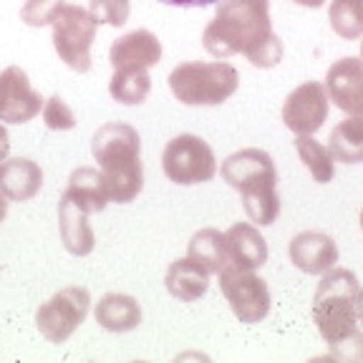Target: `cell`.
I'll list each match as a JSON object with an SVG mask.
<instances>
[{
    "instance_id": "obj_1",
    "label": "cell",
    "mask_w": 363,
    "mask_h": 363,
    "mask_svg": "<svg viewBox=\"0 0 363 363\" xmlns=\"http://www.w3.org/2000/svg\"><path fill=\"white\" fill-rule=\"evenodd\" d=\"M358 278L346 267H330L323 272L313 295V323L340 361H356L363 356V330L358 328L356 295Z\"/></svg>"
},
{
    "instance_id": "obj_2",
    "label": "cell",
    "mask_w": 363,
    "mask_h": 363,
    "mask_svg": "<svg viewBox=\"0 0 363 363\" xmlns=\"http://www.w3.org/2000/svg\"><path fill=\"white\" fill-rule=\"evenodd\" d=\"M91 154L101 167L108 202H134L144 187L139 131L124 121H108L91 139Z\"/></svg>"
},
{
    "instance_id": "obj_3",
    "label": "cell",
    "mask_w": 363,
    "mask_h": 363,
    "mask_svg": "<svg viewBox=\"0 0 363 363\" xmlns=\"http://www.w3.org/2000/svg\"><path fill=\"white\" fill-rule=\"evenodd\" d=\"M272 35L270 0H220L217 16L202 33L204 51L215 58L255 53Z\"/></svg>"
},
{
    "instance_id": "obj_4",
    "label": "cell",
    "mask_w": 363,
    "mask_h": 363,
    "mask_svg": "<svg viewBox=\"0 0 363 363\" xmlns=\"http://www.w3.org/2000/svg\"><path fill=\"white\" fill-rule=\"evenodd\" d=\"M222 179L242 197V210L255 225H272L280 215L278 169L262 149H240L222 162Z\"/></svg>"
},
{
    "instance_id": "obj_5",
    "label": "cell",
    "mask_w": 363,
    "mask_h": 363,
    "mask_svg": "<svg viewBox=\"0 0 363 363\" xmlns=\"http://www.w3.org/2000/svg\"><path fill=\"white\" fill-rule=\"evenodd\" d=\"M240 86V74L225 61H184L169 74V89L187 106H217Z\"/></svg>"
},
{
    "instance_id": "obj_6",
    "label": "cell",
    "mask_w": 363,
    "mask_h": 363,
    "mask_svg": "<svg viewBox=\"0 0 363 363\" xmlns=\"http://www.w3.org/2000/svg\"><path fill=\"white\" fill-rule=\"evenodd\" d=\"M96 40V21L89 8L63 6L53 21V48L68 68L79 74L91 71V45Z\"/></svg>"
},
{
    "instance_id": "obj_7",
    "label": "cell",
    "mask_w": 363,
    "mask_h": 363,
    "mask_svg": "<svg viewBox=\"0 0 363 363\" xmlns=\"http://www.w3.org/2000/svg\"><path fill=\"white\" fill-rule=\"evenodd\" d=\"M162 169L174 184H202L217 174V159L210 144L194 134H179L162 152Z\"/></svg>"
},
{
    "instance_id": "obj_8",
    "label": "cell",
    "mask_w": 363,
    "mask_h": 363,
    "mask_svg": "<svg viewBox=\"0 0 363 363\" xmlns=\"http://www.w3.org/2000/svg\"><path fill=\"white\" fill-rule=\"evenodd\" d=\"M91 295L81 285H71L53 295L51 301L40 303L35 311V325L48 343H66L89 315Z\"/></svg>"
},
{
    "instance_id": "obj_9",
    "label": "cell",
    "mask_w": 363,
    "mask_h": 363,
    "mask_svg": "<svg viewBox=\"0 0 363 363\" xmlns=\"http://www.w3.org/2000/svg\"><path fill=\"white\" fill-rule=\"evenodd\" d=\"M220 290L227 298L238 320L252 325L260 323L270 313V290L262 278H257L255 270H242V267L225 265L220 272Z\"/></svg>"
},
{
    "instance_id": "obj_10",
    "label": "cell",
    "mask_w": 363,
    "mask_h": 363,
    "mask_svg": "<svg viewBox=\"0 0 363 363\" xmlns=\"http://www.w3.org/2000/svg\"><path fill=\"white\" fill-rule=\"evenodd\" d=\"M330 99L320 81H303L283 104V124L295 136H313L328 119Z\"/></svg>"
},
{
    "instance_id": "obj_11",
    "label": "cell",
    "mask_w": 363,
    "mask_h": 363,
    "mask_svg": "<svg viewBox=\"0 0 363 363\" xmlns=\"http://www.w3.org/2000/svg\"><path fill=\"white\" fill-rule=\"evenodd\" d=\"M43 104L21 66H8L0 74V124H26L43 111Z\"/></svg>"
},
{
    "instance_id": "obj_12",
    "label": "cell",
    "mask_w": 363,
    "mask_h": 363,
    "mask_svg": "<svg viewBox=\"0 0 363 363\" xmlns=\"http://www.w3.org/2000/svg\"><path fill=\"white\" fill-rule=\"evenodd\" d=\"M325 91L330 104L351 116H363V61L346 56L335 61L325 74Z\"/></svg>"
},
{
    "instance_id": "obj_13",
    "label": "cell",
    "mask_w": 363,
    "mask_h": 363,
    "mask_svg": "<svg viewBox=\"0 0 363 363\" xmlns=\"http://www.w3.org/2000/svg\"><path fill=\"white\" fill-rule=\"evenodd\" d=\"M113 71H134V68H152L162 61V40L152 30H131L111 43L108 51Z\"/></svg>"
},
{
    "instance_id": "obj_14",
    "label": "cell",
    "mask_w": 363,
    "mask_h": 363,
    "mask_svg": "<svg viewBox=\"0 0 363 363\" xmlns=\"http://www.w3.org/2000/svg\"><path fill=\"white\" fill-rule=\"evenodd\" d=\"M290 260L306 275H323L338 262V245L330 235L308 230L290 240Z\"/></svg>"
},
{
    "instance_id": "obj_15",
    "label": "cell",
    "mask_w": 363,
    "mask_h": 363,
    "mask_svg": "<svg viewBox=\"0 0 363 363\" xmlns=\"http://www.w3.org/2000/svg\"><path fill=\"white\" fill-rule=\"evenodd\" d=\"M227 265L257 270L267 262V242L262 233L250 222H238L225 233Z\"/></svg>"
},
{
    "instance_id": "obj_16",
    "label": "cell",
    "mask_w": 363,
    "mask_h": 363,
    "mask_svg": "<svg viewBox=\"0 0 363 363\" xmlns=\"http://www.w3.org/2000/svg\"><path fill=\"white\" fill-rule=\"evenodd\" d=\"M43 187V169L33 159L16 157L0 162V192L11 202H28Z\"/></svg>"
},
{
    "instance_id": "obj_17",
    "label": "cell",
    "mask_w": 363,
    "mask_h": 363,
    "mask_svg": "<svg viewBox=\"0 0 363 363\" xmlns=\"http://www.w3.org/2000/svg\"><path fill=\"white\" fill-rule=\"evenodd\" d=\"M58 233H61L63 247L76 257H86L96 245L86 212H81L66 194H61L58 199Z\"/></svg>"
},
{
    "instance_id": "obj_18",
    "label": "cell",
    "mask_w": 363,
    "mask_h": 363,
    "mask_svg": "<svg viewBox=\"0 0 363 363\" xmlns=\"http://www.w3.org/2000/svg\"><path fill=\"white\" fill-rule=\"evenodd\" d=\"M63 194H66L81 212H86V215L104 212L108 204V194H106V187H104L101 169H94V167H79V169L71 172L68 187Z\"/></svg>"
},
{
    "instance_id": "obj_19",
    "label": "cell",
    "mask_w": 363,
    "mask_h": 363,
    "mask_svg": "<svg viewBox=\"0 0 363 363\" xmlns=\"http://www.w3.org/2000/svg\"><path fill=\"white\" fill-rule=\"evenodd\" d=\"M96 323L108 333H129L142 323V308L136 298L124 293H106L96 303Z\"/></svg>"
},
{
    "instance_id": "obj_20",
    "label": "cell",
    "mask_w": 363,
    "mask_h": 363,
    "mask_svg": "<svg viewBox=\"0 0 363 363\" xmlns=\"http://www.w3.org/2000/svg\"><path fill=\"white\" fill-rule=\"evenodd\" d=\"M164 285L169 295H174L182 303H194L199 301L207 288H210V270L194 262L192 257L184 260H174L164 275Z\"/></svg>"
},
{
    "instance_id": "obj_21",
    "label": "cell",
    "mask_w": 363,
    "mask_h": 363,
    "mask_svg": "<svg viewBox=\"0 0 363 363\" xmlns=\"http://www.w3.org/2000/svg\"><path fill=\"white\" fill-rule=\"evenodd\" d=\"M328 149L335 162L361 164L363 162V116H351L330 131Z\"/></svg>"
},
{
    "instance_id": "obj_22",
    "label": "cell",
    "mask_w": 363,
    "mask_h": 363,
    "mask_svg": "<svg viewBox=\"0 0 363 363\" xmlns=\"http://www.w3.org/2000/svg\"><path fill=\"white\" fill-rule=\"evenodd\" d=\"M187 257H192L194 262H199L210 272H220L227 265L225 235L220 230H215V227H204V230L194 233L192 240H189Z\"/></svg>"
},
{
    "instance_id": "obj_23",
    "label": "cell",
    "mask_w": 363,
    "mask_h": 363,
    "mask_svg": "<svg viewBox=\"0 0 363 363\" xmlns=\"http://www.w3.org/2000/svg\"><path fill=\"white\" fill-rule=\"evenodd\" d=\"M149 91H152V79H149L147 68H134V71H113L108 81V94L113 101L136 106V104L147 101Z\"/></svg>"
},
{
    "instance_id": "obj_24",
    "label": "cell",
    "mask_w": 363,
    "mask_h": 363,
    "mask_svg": "<svg viewBox=\"0 0 363 363\" xmlns=\"http://www.w3.org/2000/svg\"><path fill=\"white\" fill-rule=\"evenodd\" d=\"M295 149H298V157L308 167V172L313 174V179L320 182V184H328L335 174V159L330 154L328 147L313 139V136H295Z\"/></svg>"
},
{
    "instance_id": "obj_25",
    "label": "cell",
    "mask_w": 363,
    "mask_h": 363,
    "mask_svg": "<svg viewBox=\"0 0 363 363\" xmlns=\"http://www.w3.org/2000/svg\"><path fill=\"white\" fill-rule=\"evenodd\" d=\"M328 21L335 35L356 40L363 35V0H330Z\"/></svg>"
},
{
    "instance_id": "obj_26",
    "label": "cell",
    "mask_w": 363,
    "mask_h": 363,
    "mask_svg": "<svg viewBox=\"0 0 363 363\" xmlns=\"http://www.w3.org/2000/svg\"><path fill=\"white\" fill-rule=\"evenodd\" d=\"M66 0H26L21 8V21L30 28L53 26L56 16L63 11Z\"/></svg>"
},
{
    "instance_id": "obj_27",
    "label": "cell",
    "mask_w": 363,
    "mask_h": 363,
    "mask_svg": "<svg viewBox=\"0 0 363 363\" xmlns=\"http://www.w3.org/2000/svg\"><path fill=\"white\" fill-rule=\"evenodd\" d=\"M91 18L96 21V26H113L121 28L129 21L131 3L129 0H91L89 3Z\"/></svg>"
},
{
    "instance_id": "obj_28",
    "label": "cell",
    "mask_w": 363,
    "mask_h": 363,
    "mask_svg": "<svg viewBox=\"0 0 363 363\" xmlns=\"http://www.w3.org/2000/svg\"><path fill=\"white\" fill-rule=\"evenodd\" d=\"M43 121L53 131H68L76 126V116L61 96H51L43 104Z\"/></svg>"
},
{
    "instance_id": "obj_29",
    "label": "cell",
    "mask_w": 363,
    "mask_h": 363,
    "mask_svg": "<svg viewBox=\"0 0 363 363\" xmlns=\"http://www.w3.org/2000/svg\"><path fill=\"white\" fill-rule=\"evenodd\" d=\"M280 58H283V40L272 33L255 53H250L247 61L255 68H272V66H278Z\"/></svg>"
},
{
    "instance_id": "obj_30",
    "label": "cell",
    "mask_w": 363,
    "mask_h": 363,
    "mask_svg": "<svg viewBox=\"0 0 363 363\" xmlns=\"http://www.w3.org/2000/svg\"><path fill=\"white\" fill-rule=\"evenodd\" d=\"M159 3L174 8H207V6H217L220 0H159Z\"/></svg>"
},
{
    "instance_id": "obj_31",
    "label": "cell",
    "mask_w": 363,
    "mask_h": 363,
    "mask_svg": "<svg viewBox=\"0 0 363 363\" xmlns=\"http://www.w3.org/2000/svg\"><path fill=\"white\" fill-rule=\"evenodd\" d=\"M8 154H11V136H8V129L0 124V162H6Z\"/></svg>"
},
{
    "instance_id": "obj_32",
    "label": "cell",
    "mask_w": 363,
    "mask_h": 363,
    "mask_svg": "<svg viewBox=\"0 0 363 363\" xmlns=\"http://www.w3.org/2000/svg\"><path fill=\"white\" fill-rule=\"evenodd\" d=\"M356 315H358V323H363V288H358L356 295Z\"/></svg>"
},
{
    "instance_id": "obj_33",
    "label": "cell",
    "mask_w": 363,
    "mask_h": 363,
    "mask_svg": "<svg viewBox=\"0 0 363 363\" xmlns=\"http://www.w3.org/2000/svg\"><path fill=\"white\" fill-rule=\"evenodd\" d=\"M290 3H295V6H303V8H320L325 0H290Z\"/></svg>"
},
{
    "instance_id": "obj_34",
    "label": "cell",
    "mask_w": 363,
    "mask_h": 363,
    "mask_svg": "<svg viewBox=\"0 0 363 363\" xmlns=\"http://www.w3.org/2000/svg\"><path fill=\"white\" fill-rule=\"evenodd\" d=\"M6 215H8V202H6V194L0 192V222L6 220Z\"/></svg>"
},
{
    "instance_id": "obj_35",
    "label": "cell",
    "mask_w": 363,
    "mask_h": 363,
    "mask_svg": "<svg viewBox=\"0 0 363 363\" xmlns=\"http://www.w3.org/2000/svg\"><path fill=\"white\" fill-rule=\"evenodd\" d=\"M361 61H363V40H361Z\"/></svg>"
},
{
    "instance_id": "obj_36",
    "label": "cell",
    "mask_w": 363,
    "mask_h": 363,
    "mask_svg": "<svg viewBox=\"0 0 363 363\" xmlns=\"http://www.w3.org/2000/svg\"><path fill=\"white\" fill-rule=\"evenodd\" d=\"M361 230H363V210H361Z\"/></svg>"
}]
</instances>
